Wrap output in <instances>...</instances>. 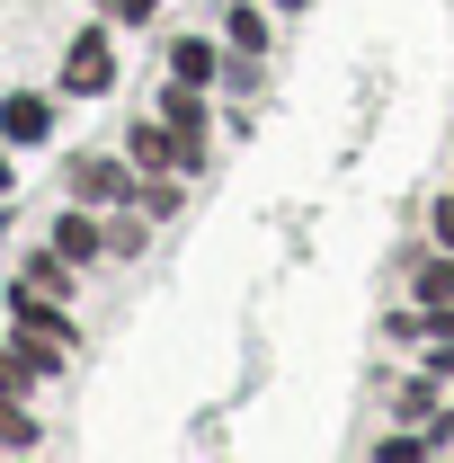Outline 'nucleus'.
<instances>
[{
  "mask_svg": "<svg viewBox=\"0 0 454 463\" xmlns=\"http://www.w3.org/2000/svg\"><path fill=\"white\" fill-rule=\"evenodd\" d=\"M108 80H116V54H108V36H71V54H62V90L99 99Z\"/></svg>",
  "mask_w": 454,
  "mask_h": 463,
  "instance_id": "obj_1",
  "label": "nucleus"
},
{
  "mask_svg": "<svg viewBox=\"0 0 454 463\" xmlns=\"http://www.w3.org/2000/svg\"><path fill=\"white\" fill-rule=\"evenodd\" d=\"M45 99H0V134H9V143H45Z\"/></svg>",
  "mask_w": 454,
  "mask_h": 463,
  "instance_id": "obj_2",
  "label": "nucleus"
},
{
  "mask_svg": "<svg viewBox=\"0 0 454 463\" xmlns=\"http://www.w3.org/2000/svg\"><path fill=\"white\" fill-rule=\"evenodd\" d=\"M170 71H178V80H187V90H196V80H214L223 62H214V45H205V36H187V45H178V54H170Z\"/></svg>",
  "mask_w": 454,
  "mask_h": 463,
  "instance_id": "obj_3",
  "label": "nucleus"
},
{
  "mask_svg": "<svg viewBox=\"0 0 454 463\" xmlns=\"http://www.w3.org/2000/svg\"><path fill=\"white\" fill-rule=\"evenodd\" d=\"M71 187L80 196H125V170L116 161H71Z\"/></svg>",
  "mask_w": 454,
  "mask_h": 463,
  "instance_id": "obj_4",
  "label": "nucleus"
},
{
  "mask_svg": "<svg viewBox=\"0 0 454 463\" xmlns=\"http://www.w3.org/2000/svg\"><path fill=\"white\" fill-rule=\"evenodd\" d=\"M54 250H62V259H90V250H99V223H90V214H62V223H54Z\"/></svg>",
  "mask_w": 454,
  "mask_h": 463,
  "instance_id": "obj_5",
  "label": "nucleus"
},
{
  "mask_svg": "<svg viewBox=\"0 0 454 463\" xmlns=\"http://www.w3.org/2000/svg\"><path fill=\"white\" fill-rule=\"evenodd\" d=\"M0 446H36V419H27L18 402H0Z\"/></svg>",
  "mask_w": 454,
  "mask_h": 463,
  "instance_id": "obj_6",
  "label": "nucleus"
},
{
  "mask_svg": "<svg viewBox=\"0 0 454 463\" xmlns=\"http://www.w3.org/2000/svg\"><path fill=\"white\" fill-rule=\"evenodd\" d=\"M437 241H454V196H446V205H437Z\"/></svg>",
  "mask_w": 454,
  "mask_h": 463,
  "instance_id": "obj_7",
  "label": "nucleus"
},
{
  "mask_svg": "<svg viewBox=\"0 0 454 463\" xmlns=\"http://www.w3.org/2000/svg\"><path fill=\"white\" fill-rule=\"evenodd\" d=\"M285 9H303V0H285Z\"/></svg>",
  "mask_w": 454,
  "mask_h": 463,
  "instance_id": "obj_8",
  "label": "nucleus"
}]
</instances>
